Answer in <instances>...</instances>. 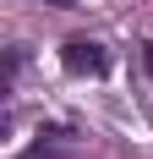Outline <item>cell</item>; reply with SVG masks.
Listing matches in <instances>:
<instances>
[{
    "label": "cell",
    "mask_w": 153,
    "mask_h": 159,
    "mask_svg": "<svg viewBox=\"0 0 153 159\" xmlns=\"http://www.w3.org/2000/svg\"><path fill=\"white\" fill-rule=\"evenodd\" d=\"M60 66L71 71V77H104L109 71V49L98 44V39H66Z\"/></svg>",
    "instance_id": "6da1fadb"
},
{
    "label": "cell",
    "mask_w": 153,
    "mask_h": 159,
    "mask_svg": "<svg viewBox=\"0 0 153 159\" xmlns=\"http://www.w3.org/2000/svg\"><path fill=\"white\" fill-rule=\"evenodd\" d=\"M142 61H148V77H153V44H148V49H142Z\"/></svg>",
    "instance_id": "7a4b0ae2"
}]
</instances>
